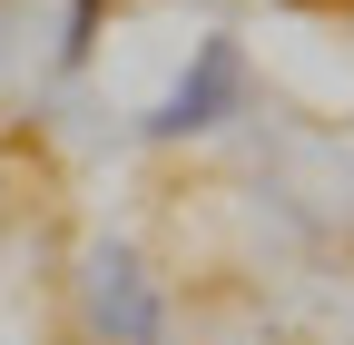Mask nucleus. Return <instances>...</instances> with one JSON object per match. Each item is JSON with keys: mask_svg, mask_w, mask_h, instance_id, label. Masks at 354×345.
Returning <instances> with one entry per match:
<instances>
[{"mask_svg": "<svg viewBox=\"0 0 354 345\" xmlns=\"http://www.w3.org/2000/svg\"><path fill=\"white\" fill-rule=\"evenodd\" d=\"M79 326H88V345H167L177 296L158 286V267L128 237H99L79 256Z\"/></svg>", "mask_w": 354, "mask_h": 345, "instance_id": "1", "label": "nucleus"}, {"mask_svg": "<svg viewBox=\"0 0 354 345\" xmlns=\"http://www.w3.org/2000/svg\"><path fill=\"white\" fill-rule=\"evenodd\" d=\"M246 89H256L246 39H236V30H207L197 50H187V69H177V89L148 109V139H158V148H177V139H207V128L246 118Z\"/></svg>", "mask_w": 354, "mask_h": 345, "instance_id": "2", "label": "nucleus"}, {"mask_svg": "<svg viewBox=\"0 0 354 345\" xmlns=\"http://www.w3.org/2000/svg\"><path fill=\"white\" fill-rule=\"evenodd\" d=\"M99 10H109V0H69V39H59V69H88V50H99Z\"/></svg>", "mask_w": 354, "mask_h": 345, "instance_id": "3", "label": "nucleus"}]
</instances>
